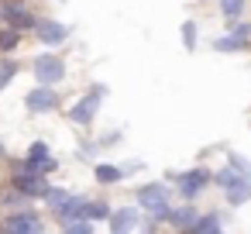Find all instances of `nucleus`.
I'll return each mask as SVG.
<instances>
[{
    "label": "nucleus",
    "instance_id": "nucleus-1",
    "mask_svg": "<svg viewBox=\"0 0 251 234\" xmlns=\"http://www.w3.org/2000/svg\"><path fill=\"white\" fill-rule=\"evenodd\" d=\"M217 182H220V189L227 193V200L234 207H241V203L251 200V176H244V172H237V169L227 165L224 172H217Z\"/></svg>",
    "mask_w": 251,
    "mask_h": 234
},
{
    "label": "nucleus",
    "instance_id": "nucleus-2",
    "mask_svg": "<svg viewBox=\"0 0 251 234\" xmlns=\"http://www.w3.org/2000/svg\"><path fill=\"white\" fill-rule=\"evenodd\" d=\"M138 203L151 213L155 224L169 217V189H165L162 182H148V186H141V189H138Z\"/></svg>",
    "mask_w": 251,
    "mask_h": 234
},
{
    "label": "nucleus",
    "instance_id": "nucleus-3",
    "mask_svg": "<svg viewBox=\"0 0 251 234\" xmlns=\"http://www.w3.org/2000/svg\"><path fill=\"white\" fill-rule=\"evenodd\" d=\"M31 69H35V79L45 83V86H55V83H62V76H66V62H62L59 55H52V52L35 55Z\"/></svg>",
    "mask_w": 251,
    "mask_h": 234
},
{
    "label": "nucleus",
    "instance_id": "nucleus-4",
    "mask_svg": "<svg viewBox=\"0 0 251 234\" xmlns=\"http://www.w3.org/2000/svg\"><path fill=\"white\" fill-rule=\"evenodd\" d=\"M14 189H18L21 196L45 200V193H49V179H45L42 172H35V169H18V172H14Z\"/></svg>",
    "mask_w": 251,
    "mask_h": 234
},
{
    "label": "nucleus",
    "instance_id": "nucleus-5",
    "mask_svg": "<svg viewBox=\"0 0 251 234\" xmlns=\"http://www.w3.org/2000/svg\"><path fill=\"white\" fill-rule=\"evenodd\" d=\"M31 31H35V38H38L42 45H62L66 35H69V28H66L62 21H38V18H35Z\"/></svg>",
    "mask_w": 251,
    "mask_h": 234
},
{
    "label": "nucleus",
    "instance_id": "nucleus-6",
    "mask_svg": "<svg viewBox=\"0 0 251 234\" xmlns=\"http://www.w3.org/2000/svg\"><path fill=\"white\" fill-rule=\"evenodd\" d=\"M0 14H4V21H7V28H14V31H28L31 25H35V18L28 14V7L25 4H18V0H4V7H0Z\"/></svg>",
    "mask_w": 251,
    "mask_h": 234
},
{
    "label": "nucleus",
    "instance_id": "nucleus-7",
    "mask_svg": "<svg viewBox=\"0 0 251 234\" xmlns=\"http://www.w3.org/2000/svg\"><path fill=\"white\" fill-rule=\"evenodd\" d=\"M0 231H11V234H38L42 231V220H38V213H11L4 224H0Z\"/></svg>",
    "mask_w": 251,
    "mask_h": 234
},
{
    "label": "nucleus",
    "instance_id": "nucleus-8",
    "mask_svg": "<svg viewBox=\"0 0 251 234\" xmlns=\"http://www.w3.org/2000/svg\"><path fill=\"white\" fill-rule=\"evenodd\" d=\"M25 104H28V110H31V114H45V110H55L59 97H55V90H52V86H45V83H42L38 90H31V93H28V100H25Z\"/></svg>",
    "mask_w": 251,
    "mask_h": 234
},
{
    "label": "nucleus",
    "instance_id": "nucleus-9",
    "mask_svg": "<svg viewBox=\"0 0 251 234\" xmlns=\"http://www.w3.org/2000/svg\"><path fill=\"white\" fill-rule=\"evenodd\" d=\"M176 182H179V193L186 196V200H193L206 182H210V172L206 169H193V172H182V176H176Z\"/></svg>",
    "mask_w": 251,
    "mask_h": 234
},
{
    "label": "nucleus",
    "instance_id": "nucleus-10",
    "mask_svg": "<svg viewBox=\"0 0 251 234\" xmlns=\"http://www.w3.org/2000/svg\"><path fill=\"white\" fill-rule=\"evenodd\" d=\"M21 169H35V172H42V176L55 169V158H49V148H45V141H35V145L28 148V162H25Z\"/></svg>",
    "mask_w": 251,
    "mask_h": 234
},
{
    "label": "nucleus",
    "instance_id": "nucleus-11",
    "mask_svg": "<svg viewBox=\"0 0 251 234\" xmlns=\"http://www.w3.org/2000/svg\"><path fill=\"white\" fill-rule=\"evenodd\" d=\"M97 110H100V97L93 93V97H83L73 110H69V121H76V124H90L93 117H97Z\"/></svg>",
    "mask_w": 251,
    "mask_h": 234
},
{
    "label": "nucleus",
    "instance_id": "nucleus-12",
    "mask_svg": "<svg viewBox=\"0 0 251 234\" xmlns=\"http://www.w3.org/2000/svg\"><path fill=\"white\" fill-rule=\"evenodd\" d=\"M107 220H110V231H134L138 227V210L134 207H121V210H110Z\"/></svg>",
    "mask_w": 251,
    "mask_h": 234
},
{
    "label": "nucleus",
    "instance_id": "nucleus-13",
    "mask_svg": "<svg viewBox=\"0 0 251 234\" xmlns=\"http://www.w3.org/2000/svg\"><path fill=\"white\" fill-rule=\"evenodd\" d=\"M83 200L86 196H66L59 207H55V217H59V224H66V220H73V217H83Z\"/></svg>",
    "mask_w": 251,
    "mask_h": 234
},
{
    "label": "nucleus",
    "instance_id": "nucleus-14",
    "mask_svg": "<svg viewBox=\"0 0 251 234\" xmlns=\"http://www.w3.org/2000/svg\"><path fill=\"white\" fill-rule=\"evenodd\" d=\"M172 227H182V231H189V224L196 220V207H169V217H165Z\"/></svg>",
    "mask_w": 251,
    "mask_h": 234
},
{
    "label": "nucleus",
    "instance_id": "nucleus-15",
    "mask_svg": "<svg viewBox=\"0 0 251 234\" xmlns=\"http://www.w3.org/2000/svg\"><path fill=\"white\" fill-rule=\"evenodd\" d=\"M220 227H224L220 213H206V217L196 213V220L189 224V231H196V234H213V231H220Z\"/></svg>",
    "mask_w": 251,
    "mask_h": 234
},
{
    "label": "nucleus",
    "instance_id": "nucleus-16",
    "mask_svg": "<svg viewBox=\"0 0 251 234\" xmlns=\"http://www.w3.org/2000/svg\"><path fill=\"white\" fill-rule=\"evenodd\" d=\"M107 213H110V207L103 200H83V217L86 220H103Z\"/></svg>",
    "mask_w": 251,
    "mask_h": 234
},
{
    "label": "nucleus",
    "instance_id": "nucleus-17",
    "mask_svg": "<svg viewBox=\"0 0 251 234\" xmlns=\"http://www.w3.org/2000/svg\"><path fill=\"white\" fill-rule=\"evenodd\" d=\"M18 42H21V31H14V28H7V31H0V52H14L18 49Z\"/></svg>",
    "mask_w": 251,
    "mask_h": 234
},
{
    "label": "nucleus",
    "instance_id": "nucleus-18",
    "mask_svg": "<svg viewBox=\"0 0 251 234\" xmlns=\"http://www.w3.org/2000/svg\"><path fill=\"white\" fill-rule=\"evenodd\" d=\"M220 11H224L227 21H237L241 11H244V0H220Z\"/></svg>",
    "mask_w": 251,
    "mask_h": 234
},
{
    "label": "nucleus",
    "instance_id": "nucleus-19",
    "mask_svg": "<svg viewBox=\"0 0 251 234\" xmlns=\"http://www.w3.org/2000/svg\"><path fill=\"white\" fill-rule=\"evenodd\" d=\"M18 76V62H11V59H0V90H4L11 79Z\"/></svg>",
    "mask_w": 251,
    "mask_h": 234
},
{
    "label": "nucleus",
    "instance_id": "nucleus-20",
    "mask_svg": "<svg viewBox=\"0 0 251 234\" xmlns=\"http://www.w3.org/2000/svg\"><path fill=\"white\" fill-rule=\"evenodd\" d=\"M124 172L117 165H97V182H117Z\"/></svg>",
    "mask_w": 251,
    "mask_h": 234
},
{
    "label": "nucleus",
    "instance_id": "nucleus-21",
    "mask_svg": "<svg viewBox=\"0 0 251 234\" xmlns=\"http://www.w3.org/2000/svg\"><path fill=\"white\" fill-rule=\"evenodd\" d=\"M213 49H220V52H237V49H244V42L234 38V35H224V38L213 42Z\"/></svg>",
    "mask_w": 251,
    "mask_h": 234
},
{
    "label": "nucleus",
    "instance_id": "nucleus-22",
    "mask_svg": "<svg viewBox=\"0 0 251 234\" xmlns=\"http://www.w3.org/2000/svg\"><path fill=\"white\" fill-rule=\"evenodd\" d=\"M182 42H186V49H196V25L193 21L182 25Z\"/></svg>",
    "mask_w": 251,
    "mask_h": 234
},
{
    "label": "nucleus",
    "instance_id": "nucleus-23",
    "mask_svg": "<svg viewBox=\"0 0 251 234\" xmlns=\"http://www.w3.org/2000/svg\"><path fill=\"white\" fill-rule=\"evenodd\" d=\"M234 38L248 42V38H251V25H237V28H234Z\"/></svg>",
    "mask_w": 251,
    "mask_h": 234
},
{
    "label": "nucleus",
    "instance_id": "nucleus-24",
    "mask_svg": "<svg viewBox=\"0 0 251 234\" xmlns=\"http://www.w3.org/2000/svg\"><path fill=\"white\" fill-rule=\"evenodd\" d=\"M4 155H7V148H4V141H0V158H4Z\"/></svg>",
    "mask_w": 251,
    "mask_h": 234
}]
</instances>
